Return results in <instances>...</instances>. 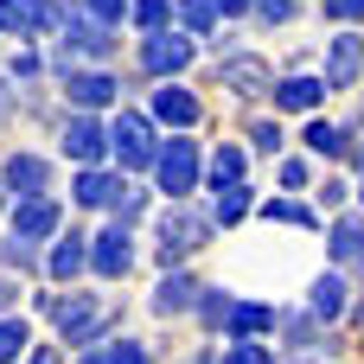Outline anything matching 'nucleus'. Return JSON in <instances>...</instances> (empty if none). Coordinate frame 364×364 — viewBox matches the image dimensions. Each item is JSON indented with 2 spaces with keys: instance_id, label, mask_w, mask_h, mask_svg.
<instances>
[{
  "instance_id": "nucleus-1",
  "label": "nucleus",
  "mask_w": 364,
  "mask_h": 364,
  "mask_svg": "<svg viewBox=\"0 0 364 364\" xmlns=\"http://www.w3.org/2000/svg\"><path fill=\"white\" fill-rule=\"evenodd\" d=\"M45 314L58 320L64 346H83V352H90L102 333H115V326H122V314H115V307H102V294H70V301L45 294Z\"/></svg>"
},
{
  "instance_id": "nucleus-2",
  "label": "nucleus",
  "mask_w": 364,
  "mask_h": 364,
  "mask_svg": "<svg viewBox=\"0 0 364 364\" xmlns=\"http://www.w3.org/2000/svg\"><path fill=\"white\" fill-rule=\"evenodd\" d=\"M211 243V218L205 211H192V205H173V211H160V262L166 269H179L192 250H205Z\"/></svg>"
},
{
  "instance_id": "nucleus-3",
  "label": "nucleus",
  "mask_w": 364,
  "mask_h": 364,
  "mask_svg": "<svg viewBox=\"0 0 364 364\" xmlns=\"http://www.w3.org/2000/svg\"><path fill=\"white\" fill-rule=\"evenodd\" d=\"M154 173H160V186L173 192V205H186V192L198 186V147H192V141H166V147H154Z\"/></svg>"
},
{
  "instance_id": "nucleus-4",
  "label": "nucleus",
  "mask_w": 364,
  "mask_h": 364,
  "mask_svg": "<svg viewBox=\"0 0 364 364\" xmlns=\"http://www.w3.org/2000/svg\"><path fill=\"white\" fill-rule=\"evenodd\" d=\"M58 26H64L58 0H0V32L32 38V32H58Z\"/></svg>"
},
{
  "instance_id": "nucleus-5",
  "label": "nucleus",
  "mask_w": 364,
  "mask_h": 364,
  "mask_svg": "<svg viewBox=\"0 0 364 364\" xmlns=\"http://www.w3.org/2000/svg\"><path fill=\"white\" fill-rule=\"evenodd\" d=\"M109 147H115V160L122 166H154V128H147V115H115V128H109Z\"/></svg>"
},
{
  "instance_id": "nucleus-6",
  "label": "nucleus",
  "mask_w": 364,
  "mask_h": 364,
  "mask_svg": "<svg viewBox=\"0 0 364 364\" xmlns=\"http://www.w3.org/2000/svg\"><path fill=\"white\" fill-rule=\"evenodd\" d=\"M192 38L186 32H147V45H141V64L154 70V77H173V70H186L192 64Z\"/></svg>"
},
{
  "instance_id": "nucleus-7",
  "label": "nucleus",
  "mask_w": 364,
  "mask_h": 364,
  "mask_svg": "<svg viewBox=\"0 0 364 364\" xmlns=\"http://www.w3.org/2000/svg\"><path fill=\"white\" fill-rule=\"evenodd\" d=\"M90 269H96L102 282H122V275L134 269V250H128V224H109V230L96 237V250H90Z\"/></svg>"
},
{
  "instance_id": "nucleus-8",
  "label": "nucleus",
  "mask_w": 364,
  "mask_h": 364,
  "mask_svg": "<svg viewBox=\"0 0 364 364\" xmlns=\"http://www.w3.org/2000/svg\"><path fill=\"white\" fill-rule=\"evenodd\" d=\"M364 70V38H333V51H326V90H352Z\"/></svg>"
},
{
  "instance_id": "nucleus-9",
  "label": "nucleus",
  "mask_w": 364,
  "mask_h": 364,
  "mask_svg": "<svg viewBox=\"0 0 364 364\" xmlns=\"http://www.w3.org/2000/svg\"><path fill=\"white\" fill-rule=\"evenodd\" d=\"M58 230V205L51 198H19L13 205V237L19 243H38V237H51Z\"/></svg>"
},
{
  "instance_id": "nucleus-10",
  "label": "nucleus",
  "mask_w": 364,
  "mask_h": 364,
  "mask_svg": "<svg viewBox=\"0 0 364 364\" xmlns=\"http://www.w3.org/2000/svg\"><path fill=\"white\" fill-rule=\"evenodd\" d=\"M115 77H102V70H70L64 77V96L77 102V109H102V102H115Z\"/></svg>"
},
{
  "instance_id": "nucleus-11",
  "label": "nucleus",
  "mask_w": 364,
  "mask_h": 364,
  "mask_svg": "<svg viewBox=\"0 0 364 364\" xmlns=\"http://www.w3.org/2000/svg\"><path fill=\"white\" fill-rule=\"evenodd\" d=\"M102 147H109V134H102L90 115H70V122H64V154H70V160L96 166V160H102Z\"/></svg>"
},
{
  "instance_id": "nucleus-12",
  "label": "nucleus",
  "mask_w": 364,
  "mask_h": 364,
  "mask_svg": "<svg viewBox=\"0 0 364 364\" xmlns=\"http://www.w3.org/2000/svg\"><path fill=\"white\" fill-rule=\"evenodd\" d=\"M45 179H51V173H45V160H38V154H13V160H6V173H0V186H6V192H19V198H45Z\"/></svg>"
},
{
  "instance_id": "nucleus-13",
  "label": "nucleus",
  "mask_w": 364,
  "mask_h": 364,
  "mask_svg": "<svg viewBox=\"0 0 364 364\" xmlns=\"http://www.w3.org/2000/svg\"><path fill=\"white\" fill-rule=\"evenodd\" d=\"M224 90H237V96H262V90H275V77H269L262 58H224Z\"/></svg>"
},
{
  "instance_id": "nucleus-14",
  "label": "nucleus",
  "mask_w": 364,
  "mask_h": 364,
  "mask_svg": "<svg viewBox=\"0 0 364 364\" xmlns=\"http://www.w3.org/2000/svg\"><path fill=\"white\" fill-rule=\"evenodd\" d=\"M192 301H198V282H192L186 269H173V275H166V282L154 288V314H160V320H173V314H186Z\"/></svg>"
},
{
  "instance_id": "nucleus-15",
  "label": "nucleus",
  "mask_w": 364,
  "mask_h": 364,
  "mask_svg": "<svg viewBox=\"0 0 364 364\" xmlns=\"http://www.w3.org/2000/svg\"><path fill=\"white\" fill-rule=\"evenodd\" d=\"M64 45H70V58L83 51V58H109L115 51V38H109V26H96V19H64Z\"/></svg>"
},
{
  "instance_id": "nucleus-16",
  "label": "nucleus",
  "mask_w": 364,
  "mask_h": 364,
  "mask_svg": "<svg viewBox=\"0 0 364 364\" xmlns=\"http://www.w3.org/2000/svg\"><path fill=\"white\" fill-rule=\"evenodd\" d=\"M320 96H326L320 77H282V83H275V109H294V115L320 109Z\"/></svg>"
},
{
  "instance_id": "nucleus-17",
  "label": "nucleus",
  "mask_w": 364,
  "mask_h": 364,
  "mask_svg": "<svg viewBox=\"0 0 364 364\" xmlns=\"http://www.w3.org/2000/svg\"><path fill=\"white\" fill-rule=\"evenodd\" d=\"M154 115L173 122V128H192V122H198V96L179 90V83H166V90H154Z\"/></svg>"
},
{
  "instance_id": "nucleus-18",
  "label": "nucleus",
  "mask_w": 364,
  "mask_h": 364,
  "mask_svg": "<svg viewBox=\"0 0 364 364\" xmlns=\"http://www.w3.org/2000/svg\"><path fill=\"white\" fill-rule=\"evenodd\" d=\"M122 192H128V186H122L115 173H96V166L77 179V205H90V211H102V205H122Z\"/></svg>"
},
{
  "instance_id": "nucleus-19",
  "label": "nucleus",
  "mask_w": 364,
  "mask_h": 364,
  "mask_svg": "<svg viewBox=\"0 0 364 364\" xmlns=\"http://www.w3.org/2000/svg\"><path fill=\"white\" fill-rule=\"evenodd\" d=\"M333 262H346V269L364 262V218H339L333 224Z\"/></svg>"
},
{
  "instance_id": "nucleus-20",
  "label": "nucleus",
  "mask_w": 364,
  "mask_h": 364,
  "mask_svg": "<svg viewBox=\"0 0 364 364\" xmlns=\"http://www.w3.org/2000/svg\"><path fill=\"white\" fill-rule=\"evenodd\" d=\"M346 294H352L346 275H320V282H314V301H307L314 320H339V314H346Z\"/></svg>"
},
{
  "instance_id": "nucleus-21",
  "label": "nucleus",
  "mask_w": 364,
  "mask_h": 364,
  "mask_svg": "<svg viewBox=\"0 0 364 364\" xmlns=\"http://www.w3.org/2000/svg\"><path fill=\"white\" fill-rule=\"evenodd\" d=\"M230 339H256V333H269L275 326V307H262V301H243V307H230Z\"/></svg>"
},
{
  "instance_id": "nucleus-22",
  "label": "nucleus",
  "mask_w": 364,
  "mask_h": 364,
  "mask_svg": "<svg viewBox=\"0 0 364 364\" xmlns=\"http://www.w3.org/2000/svg\"><path fill=\"white\" fill-rule=\"evenodd\" d=\"M83 262H90V250H83V237L70 230V237H64V243L51 250V275H58V282H70V275H77Z\"/></svg>"
},
{
  "instance_id": "nucleus-23",
  "label": "nucleus",
  "mask_w": 364,
  "mask_h": 364,
  "mask_svg": "<svg viewBox=\"0 0 364 364\" xmlns=\"http://www.w3.org/2000/svg\"><path fill=\"white\" fill-rule=\"evenodd\" d=\"M83 364H154L147 358V346H134V339H122V346H90Z\"/></svg>"
},
{
  "instance_id": "nucleus-24",
  "label": "nucleus",
  "mask_w": 364,
  "mask_h": 364,
  "mask_svg": "<svg viewBox=\"0 0 364 364\" xmlns=\"http://www.w3.org/2000/svg\"><path fill=\"white\" fill-rule=\"evenodd\" d=\"M32 346V326L26 320H0V364H19Z\"/></svg>"
},
{
  "instance_id": "nucleus-25",
  "label": "nucleus",
  "mask_w": 364,
  "mask_h": 364,
  "mask_svg": "<svg viewBox=\"0 0 364 364\" xmlns=\"http://www.w3.org/2000/svg\"><path fill=\"white\" fill-rule=\"evenodd\" d=\"M211 179H218V186H243V147L224 141V147L211 154Z\"/></svg>"
},
{
  "instance_id": "nucleus-26",
  "label": "nucleus",
  "mask_w": 364,
  "mask_h": 364,
  "mask_svg": "<svg viewBox=\"0 0 364 364\" xmlns=\"http://www.w3.org/2000/svg\"><path fill=\"white\" fill-rule=\"evenodd\" d=\"M307 147H314L320 160H333V154H346V128H333V122H314V128H307Z\"/></svg>"
},
{
  "instance_id": "nucleus-27",
  "label": "nucleus",
  "mask_w": 364,
  "mask_h": 364,
  "mask_svg": "<svg viewBox=\"0 0 364 364\" xmlns=\"http://www.w3.org/2000/svg\"><path fill=\"white\" fill-rule=\"evenodd\" d=\"M250 211V186H218V224H237Z\"/></svg>"
},
{
  "instance_id": "nucleus-28",
  "label": "nucleus",
  "mask_w": 364,
  "mask_h": 364,
  "mask_svg": "<svg viewBox=\"0 0 364 364\" xmlns=\"http://www.w3.org/2000/svg\"><path fill=\"white\" fill-rule=\"evenodd\" d=\"M224 364H275V352L256 346V339H230V346H224Z\"/></svg>"
},
{
  "instance_id": "nucleus-29",
  "label": "nucleus",
  "mask_w": 364,
  "mask_h": 364,
  "mask_svg": "<svg viewBox=\"0 0 364 364\" xmlns=\"http://www.w3.org/2000/svg\"><path fill=\"white\" fill-rule=\"evenodd\" d=\"M262 218H269V224H314V211H307V205H294V198H269V205H262Z\"/></svg>"
},
{
  "instance_id": "nucleus-30",
  "label": "nucleus",
  "mask_w": 364,
  "mask_h": 364,
  "mask_svg": "<svg viewBox=\"0 0 364 364\" xmlns=\"http://www.w3.org/2000/svg\"><path fill=\"white\" fill-rule=\"evenodd\" d=\"M230 307H237V301H230L224 288H211V294L198 301V320H205V326H224V320H230Z\"/></svg>"
},
{
  "instance_id": "nucleus-31",
  "label": "nucleus",
  "mask_w": 364,
  "mask_h": 364,
  "mask_svg": "<svg viewBox=\"0 0 364 364\" xmlns=\"http://www.w3.org/2000/svg\"><path fill=\"white\" fill-rule=\"evenodd\" d=\"M179 19H186L192 32H211V26H218V6H211V0H179Z\"/></svg>"
},
{
  "instance_id": "nucleus-32",
  "label": "nucleus",
  "mask_w": 364,
  "mask_h": 364,
  "mask_svg": "<svg viewBox=\"0 0 364 364\" xmlns=\"http://www.w3.org/2000/svg\"><path fill=\"white\" fill-rule=\"evenodd\" d=\"M122 13H128V0H83V19H96V26H122Z\"/></svg>"
},
{
  "instance_id": "nucleus-33",
  "label": "nucleus",
  "mask_w": 364,
  "mask_h": 364,
  "mask_svg": "<svg viewBox=\"0 0 364 364\" xmlns=\"http://www.w3.org/2000/svg\"><path fill=\"white\" fill-rule=\"evenodd\" d=\"M128 13H134V26H147V32H160V19H166V0H134Z\"/></svg>"
},
{
  "instance_id": "nucleus-34",
  "label": "nucleus",
  "mask_w": 364,
  "mask_h": 364,
  "mask_svg": "<svg viewBox=\"0 0 364 364\" xmlns=\"http://www.w3.org/2000/svg\"><path fill=\"white\" fill-rule=\"evenodd\" d=\"M250 141H256L262 154H282V128H275V122H256V128H250Z\"/></svg>"
},
{
  "instance_id": "nucleus-35",
  "label": "nucleus",
  "mask_w": 364,
  "mask_h": 364,
  "mask_svg": "<svg viewBox=\"0 0 364 364\" xmlns=\"http://www.w3.org/2000/svg\"><path fill=\"white\" fill-rule=\"evenodd\" d=\"M250 6H256V13H262V19H269V26H282V19H288V13H294V0H250Z\"/></svg>"
},
{
  "instance_id": "nucleus-36",
  "label": "nucleus",
  "mask_w": 364,
  "mask_h": 364,
  "mask_svg": "<svg viewBox=\"0 0 364 364\" xmlns=\"http://www.w3.org/2000/svg\"><path fill=\"white\" fill-rule=\"evenodd\" d=\"M32 262H38V256H32V243H19V237H13V243H6V269H32Z\"/></svg>"
},
{
  "instance_id": "nucleus-37",
  "label": "nucleus",
  "mask_w": 364,
  "mask_h": 364,
  "mask_svg": "<svg viewBox=\"0 0 364 364\" xmlns=\"http://www.w3.org/2000/svg\"><path fill=\"white\" fill-rule=\"evenodd\" d=\"M326 19H364V0H326Z\"/></svg>"
},
{
  "instance_id": "nucleus-38",
  "label": "nucleus",
  "mask_w": 364,
  "mask_h": 364,
  "mask_svg": "<svg viewBox=\"0 0 364 364\" xmlns=\"http://www.w3.org/2000/svg\"><path fill=\"white\" fill-rule=\"evenodd\" d=\"M282 186H307V160H282Z\"/></svg>"
},
{
  "instance_id": "nucleus-39",
  "label": "nucleus",
  "mask_w": 364,
  "mask_h": 364,
  "mask_svg": "<svg viewBox=\"0 0 364 364\" xmlns=\"http://www.w3.org/2000/svg\"><path fill=\"white\" fill-rule=\"evenodd\" d=\"M19 364H58V352H51V346H38V352H26Z\"/></svg>"
},
{
  "instance_id": "nucleus-40",
  "label": "nucleus",
  "mask_w": 364,
  "mask_h": 364,
  "mask_svg": "<svg viewBox=\"0 0 364 364\" xmlns=\"http://www.w3.org/2000/svg\"><path fill=\"white\" fill-rule=\"evenodd\" d=\"M13 294H19V288H13V282H6V275H0V314H6V307H13Z\"/></svg>"
},
{
  "instance_id": "nucleus-41",
  "label": "nucleus",
  "mask_w": 364,
  "mask_h": 364,
  "mask_svg": "<svg viewBox=\"0 0 364 364\" xmlns=\"http://www.w3.org/2000/svg\"><path fill=\"white\" fill-rule=\"evenodd\" d=\"M211 6H218V13H243L250 0H211Z\"/></svg>"
},
{
  "instance_id": "nucleus-42",
  "label": "nucleus",
  "mask_w": 364,
  "mask_h": 364,
  "mask_svg": "<svg viewBox=\"0 0 364 364\" xmlns=\"http://www.w3.org/2000/svg\"><path fill=\"white\" fill-rule=\"evenodd\" d=\"M358 346H364V307H358Z\"/></svg>"
},
{
  "instance_id": "nucleus-43",
  "label": "nucleus",
  "mask_w": 364,
  "mask_h": 364,
  "mask_svg": "<svg viewBox=\"0 0 364 364\" xmlns=\"http://www.w3.org/2000/svg\"><path fill=\"white\" fill-rule=\"evenodd\" d=\"M0 198H6V186H0Z\"/></svg>"
},
{
  "instance_id": "nucleus-44",
  "label": "nucleus",
  "mask_w": 364,
  "mask_h": 364,
  "mask_svg": "<svg viewBox=\"0 0 364 364\" xmlns=\"http://www.w3.org/2000/svg\"><path fill=\"white\" fill-rule=\"evenodd\" d=\"M358 198H364V186H358Z\"/></svg>"
}]
</instances>
